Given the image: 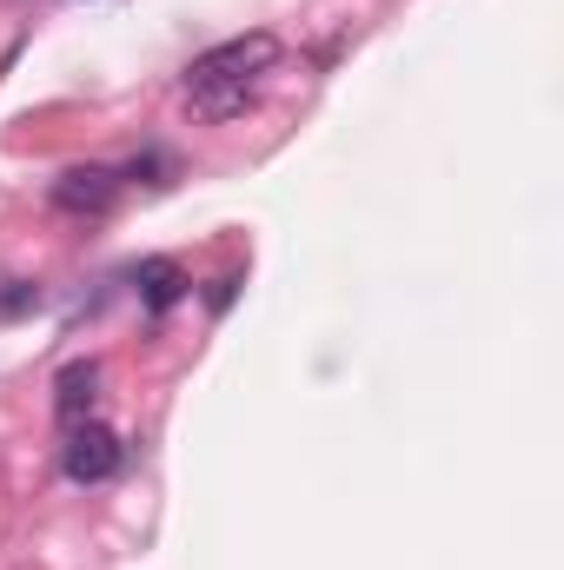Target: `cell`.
<instances>
[{"instance_id":"cell-1","label":"cell","mask_w":564,"mask_h":570,"mask_svg":"<svg viewBox=\"0 0 564 570\" xmlns=\"http://www.w3.org/2000/svg\"><path fill=\"white\" fill-rule=\"evenodd\" d=\"M280 67V33H266V27H253V33H233V40H220V47H206L193 67H186V87H220V80H266Z\"/></svg>"},{"instance_id":"cell-8","label":"cell","mask_w":564,"mask_h":570,"mask_svg":"<svg viewBox=\"0 0 564 570\" xmlns=\"http://www.w3.org/2000/svg\"><path fill=\"white\" fill-rule=\"evenodd\" d=\"M233 285H240V279H213V312H226V305H233Z\"/></svg>"},{"instance_id":"cell-4","label":"cell","mask_w":564,"mask_h":570,"mask_svg":"<svg viewBox=\"0 0 564 570\" xmlns=\"http://www.w3.org/2000/svg\"><path fill=\"white\" fill-rule=\"evenodd\" d=\"M94 405H100V365H94V358H74V365L54 379V412H60V425H87Z\"/></svg>"},{"instance_id":"cell-3","label":"cell","mask_w":564,"mask_h":570,"mask_svg":"<svg viewBox=\"0 0 564 570\" xmlns=\"http://www.w3.org/2000/svg\"><path fill=\"white\" fill-rule=\"evenodd\" d=\"M60 464H67V478L74 484H107L120 464H127V444L114 438L107 425H67V451H60Z\"/></svg>"},{"instance_id":"cell-2","label":"cell","mask_w":564,"mask_h":570,"mask_svg":"<svg viewBox=\"0 0 564 570\" xmlns=\"http://www.w3.org/2000/svg\"><path fill=\"white\" fill-rule=\"evenodd\" d=\"M120 193H127V173H120V166H67V173L54 179V206H60V213H80V219L114 213Z\"/></svg>"},{"instance_id":"cell-5","label":"cell","mask_w":564,"mask_h":570,"mask_svg":"<svg viewBox=\"0 0 564 570\" xmlns=\"http://www.w3.org/2000/svg\"><path fill=\"white\" fill-rule=\"evenodd\" d=\"M186 100H193V120L220 127V120H240L260 100V87L253 80H220V87H186Z\"/></svg>"},{"instance_id":"cell-7","label":"cell","mask_w":564,"mask_h":570,"mask_svg":"<svg viewBox=\"0 0 564 570\" xmlns=\"http://www.w3.org/2000/svg\"><path fill=\"white\" fill-rule=\"evenodd\" d=\"M40 305V285H27V279H13L7 292H0V318H13V312H33Z\"/></svg>"},{"instance_id":"cell-6","label":"cell","mask_w":564,"mask_h":570,"mask_svg":"<svg viewBox=\"0 0 564 570\" xmlns=\"http://www.w3.org/2000/svg\"><path fill=\"white\" fill-rule=\"evenodd\" d=\"M134 285H140L146 312H166V305H179V298H186V273H179L173 259H146L140 273H134Z\"/></svg>"}]
</instances>
